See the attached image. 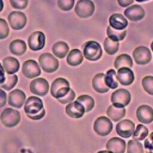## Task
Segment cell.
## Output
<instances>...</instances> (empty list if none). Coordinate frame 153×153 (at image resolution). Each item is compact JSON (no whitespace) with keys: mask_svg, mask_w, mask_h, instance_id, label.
<instances>
[{"mask_svg":"<svg viewBox=\"0 0 153 153\" xmlns=\"http://www.w3.org/2000/svg\"><path fill=\"white\" fill-rule=\"evenodd\" d=\"M11 6L16 10H24L28 4V0H10Z\"/></svg>","mask_w":153,"mask_h":153,"instance_id":"cell-40","label":"cell"},{"mask_svg":"<svg viewBox=\"0 0 153 153\" xmlns=\"http://www.w3.org/2000/svg\"><path fill=\"white\" fill-rule=\"evenodd\" d=\"M43 108L44 107L42 100L36 97H29L24 104V111L26 114L28 115H35L40 113Z\"/></svg>","mask_w":153,"mask_h":153,"instance_id":"cell-12","label":"cell"},{"mask_svg":"<svg viewBox=\"0 0 153 153\" xmlns=\"http://www.w3.org/2000/svg\"><path fill=\"white\" fill-rule=\"evenodd\" d=\"M75 97H76V94H75V92H74L73 90H71V89L67 95H65L64 97L58 99V101H59V102H60L61 104H68V103H70V102H73V101H74V99H75Z\"/></svg>","mask_w":153,"mask_h":153,"instance_id":"cell-39","label":"cell"},{"mask_svg":"<svg viewBox=\"0 0 153 153\" xmlns=\"http://www.w3.org/2000/svg\"><path fill=\"white\" fill-rule=\"evenodd\" d=\"M22 74L28 78H35L41 75V67L34 59L26 60L22 65Z\"/></svg>","mask_w":153,"mask_h":153,"instance_id":"cell-13","label":"cell"},{"mask_svg":"<svg viewBox=\"0 0 153 153\" xmlns=\"http://www.w3.org/2000/svg\"><path fill=\"white\" fill-rule=\"evenodd\" d=\"M7 95L4 91H2V89H0V108L4 107L6 104L7 102Z\"/></svg>","mask_w":153,"mask_h":153,"instance_id":"cell-43","label":"cell"},{"mask_svg":"<svg viewBox=\"0 0 153 153\" xmlns=\"http://www.w3.org/2000/svg\"><path fill=\"white\" fill-rule=\"evenodd\" d=\"M144 146H145L146 153H153V132L145 140Z\"/></svg>","mask_w":153,"mask_h":153,"instance_id":"cell-41","label":"cell"},{"mask_svg":"<svg viewBox=\"0 0 153 153\" xmlns=\"http://www.w3.org/2000/svg\"><path fill=\"white\" fill-rule=\"evenodd\" d=\"M0 120L2 124L6 127H14L19 124L21 120V114L19 111L8 108L2 112L0 115Z\"/></svg>","mask_w":153,"mask_h":153,"instance_id":"cell-3","label":"cell"},{"mask_svg":"<svg viewBox=\"0 0 153 153\" xmlns=\"http://www.w3.org/2000/svg\"><path fill=\"white\" fill-rule=\"evenodd\" d=\"M132 58L138 65H147L152 60V53L150 49L144 46H140L134 49L132 53Z\"/></svg>","mask_w":153,"mask_h":153,"instance_id":"cell-11","label":"cell"},{"mask_svg":"<svg viewBox=\"0 0 153 153\" xmlns=\"http://www.w3.org/2000/svg\"><path fill=\"white\" fill-rule=\"evenodd\" d=\"M119 5L121 7H128L130 5H132V3L134 2V0H117Z\"/></svg>","mask_w":153,"mask_h":153,"instance_id":"cell-44","label":"cell"},{"mask_svg":"<svg viewBox=\"0 0 153 153\" xmlns=\"http://www.w3.org/2000/svg\"><path fill=\"white\" fill-rule=\"evenodd\" d=\"M75 0H58V6L63 11H69L74 6Z\"/></svg>","mask_w":153,"mask_h":153,"instance_id":"cell-38","label":"cell"},{"mask_svg":"<svg viewBox=\"0 0 153 153\" xmlns=\"http://www.w3.org/2000/svg\"><path fill=\"white\" fill-rule=\"evenodd\" d=\"M107 35L109 39H111L114 42H120L122 41L126 35V30H115L113 28H111L110 26H108L107 28Z\"/></svg>","mask_w":153,"mask_h":153,"instance_id":"cell-31","label":"cell"},{"mask_svg":"<svg viewBox=\"0 0 153 153\" xmlns=\"http://www.w3.org/2000/svg\"><path fill=\"white\" fill-rule=\"evenodd\" d=\"M68 65L71 66H77L84 60V54L78 49H72L69 52L66 57Z\"/></svg>","mask_w":153,"mask_h":153,"instance_id":"cell-25","label":"cell"},{"mask_svg":"<svg viewBox=\"0 0 153 153\" xmlns=\"http://www.w3.org/2000/svg\"><path fill=\"white\" fill-rule=\"evenodd\" d=\"M26 102V95L21 90H14L9 93L8 103L15 108H21Z\"/></svg>","mask_w":153,"mask_h":153,"instance_id":"cell-15","label":"cell"},{"mask_svg":"<svg viewBox=\"0 0 153 153\" xmlns=\"http://www.w3.org/2000/svg\"><path fill=\"white\" fill-rule=\"evenodd\" d=\"M97 153H113L111 152H109V151H100V152H98Z\"/></svg>","mask_w":153,"mask_h":153,"instance_id":"cell-47","label":"cell"},{"mask_svg":"<svg viewBox=\"0 0 153 153\" xmlns=\"http://www.w3.org/2000/svg\"><path fill=\"white\" fill-rule=\"evenodd\" d=\"M135 131V124L130 120H123L116 125V132L120 137L127 139L132 137Z\"/></svg>","mask_w":153,"mask_h":153,"instance_id":"cell-14","label":"cell"},{"mask_svg":"<svg viewBox=\"0 0 153 153\" xmlns=\"http://www.w3.org/2000/svg\"><path fill=\"white\" fill-rule=\"evenodd\" d=\"M28 48L32 51H40L45 48L46 36L42 31H35L28 38Z\"/></svg>","mask_w":153,"mask_h":153,"instance_id":"cell-8","label":"cell"},{"mask_svg":"<svg viewBox=\"0 0 153 153\" xmlns=\"http://www.w3.org/2000/svg\"><path fill=\"white\" fill-rule=\"evenodd\" d=\"M53 53L59 59H64L69 53V46L65 42H58L53 46Z\"/></svg>","mask_w":153,"mask_h":153,"instance_id":"cell-27","label":"cell"},{"mask_svg":"<svg viewBox=\"0 0 153 153\" xmlns=\"http://www.w3.org/2000/svg\"><path fill=\"white\" fill-rule=\"evenodd\" d=\"M107 115L108 117L114 122H118L126 115L125 108H118L112 104L107 109Z\"/></svg>","mask_w":153,"mask_h":153,"instance_id":"cell-24","label":"cell"},{"mask_svg":"<svg viewBox=\"0 0 153 153\" xmlns=\"http://www.w3.org/2000/svg\"><path fill=\"white\" fill-rule=\"evenodd\" d=\"M126 146H127V153H145L142 144L136 139L129 140Z\"/></svg>","mask_w":153,"mask_h":153,"instance_id":"cell-35","label":"cell"},{"mask_svg":"<svg viewBox=\"0 0 153 153\" xmlns=\"http://www.w3.org/2000/svg\"><path fill=\"white\" fill-rule=\"evenodd\" d=\"M109 26L115 30H125L126 27L128 26V21L126 20L124 15L120 13H114L109 17Z\"/></svg>","mask_w":153,"mask_h":153,"instance_id":"cell-19","label":"cell"},{"mask_svg":"<svg viewBox=\"0 0 153 153\" xmlns=\"http://www.w3.org/2000/svg\"><path fill=\"white\" fill-rule=\"evenodd\" d=\"M10 35V28L8 22L4 19L0 18V40L7 38Z\"/></svg>","mask_w":153,"mask_h":153,"instance_id":"cell-37","label":"cell"},{"mask_svg":"<svg viewBox=\"0 0 153 153\" xmlns=\"http://www.w3.org/2000/svg\"><path fill=\"white\" fill-rule=\"evenodd\" d=\"M18 82V76L16 75H8L5 76V80L1 84V88L4 91H11Z\"/></svg>","mask_w":153,"mask_h":153,"instance_id":"cell-34","label":"cell"},{"mask_svg":"<svg viewBox=\"0 0 153 153\" xmlns=\"http://www.w3.org/2000/svg\"><path fill=\"white\" fill-rule=\"evenodd\" d=\"M27 50V45L22 40H14L10 44V51L16 56H21L25 53Z\"/></svg>","mask_w":153,"mask_h":153,"instance_id":"cell-26","label":"cell"},{"mask_svg":"<svg viewBox=\"0 0 153 153\" xmlns=\"http://www.w3.org/2000/svg\"><path fill=\"white\" fill-rule=\"evenodd\" d=\"M95 12V4L91 0H79L75 6V13L80 18L91 17Z\"/></svg>","mask_w":153,"mask_h":153,"instance_id":"cell-6","label":"cell"},{"mask_svg":"<svg viewBox=\"0 0 153 153\" xmlns=\"http://www.w3.org/2000/svg\"><path fill=\"white\" fill-rule=\"evenodd\" d=\"M39 64L41 68L47 73H53L56 71L59 65L57 58L49 53H42L39 57Z\"/></svg>","mask_w":153,"mask_h":153,"instance_id":"cell-4","label":"cell"},{"mask_svg":"<svg viewBox=\"0 0 153 153\" xmlns=\"http://www.w3.org/2000/svg\"><path fill=\"white\" fill-rule=\"evenodd\" d=\"M132 65H133V62H132V57L126 53L119 55L114 60V67L117 70L124 67L132 68Z\"/></svg>","mask_w":153,"mask_h":153,"instance_id":"cell-28","label":"cell"},{"mask_svg":"<svg viewBox=\"0 0 153 153\" xmlns=\"http://www.w3.org/2000/svg\"><path fill=\"white\" fill-rule=\"evenodd\" d=\"M83 54L84 58L90 61H97L102 55V49L98 42L89 41L83 46Z\"/></svg>","mask_w":153,"mask_h":153,"instance_id":"cell-1","label":"cell"},{"mask_svg":"<svg viewBox=\"0 0 153 153\" xmlns=\"http://www.w3.org/2000/svg\"><path fill=\"white\" fill-rule=\"evenodd\" d=\"M145 10L142 6L138 4H132V6L126 8L124 11V16L126 17L132 22H138L145 17Z\"/></svg>","mask_w":153,"mask_h":153,"instance_id":"cell-17","label":"cell"},{"mask_svg":"<svg viewBox=\"0 0 153 153\" xmlns=\"http://www.w3.org/2000/svg\"><path fill=\"white\" fill-rule=\"evenodd\" d=\"M8 22L14 30H21L26 26L27 16L21 11H12L8 16Z\"/></svg>","mask_w":153,"mask_h":153,"instance_id":"cell-9","label":"cell"},{"mask_svg":"<svg viewBox=\"0 0 153 153\" xmlns=\"http://www.w3.org/2000/svg\"><path fill=\"white\" fill-rule=\"evenodd\" d=\"M126 144L124 139L119 138H112L106 144V148L108 151L113 153H124L126 152Z\"/></svg>","mask_w":153,"mask_h":153,"instance_id":"cell-21","label":"cell"},{"mask_svg":"<svg viewBox=\"0 0 153 153\" xmlns=\"http://www.w3.org/2000/svg\"><path fill=\"white\" fill-rule=\"evenodd\" d=\"M136 115L140 123H152L153 121V108L148 105H141L137 108Z\"/></svg>","mask_w":153,"mask_h":153,"instance_id":"cell-16","label":"cell"},{"mask_svg":"<svg viewBox=\"0 0 153 153\" xmlns=\"http://www.w3.org/2000/svg\"><path fill=\"white\" fill-rule=\"evenodd\" d=\"M149 134V130L146 127V126L144 125H138L137 127L135 128V131L132 134V138L133 139H136L138 141H142L145 139L147 138Z\"/></svg>","mask_w":153,"mask_h":153,"instance_id":"cell-33","label":"cell"},{"mask_svg":"<svg viewBox=\"0 0 153 153\" xmlns=\"http://www.w3.org/2000/svg\"><path fill=\"white\" fill-rule=\"evenodd\" d=\"M45 114H46V110L43 108L40 113L36 114L35 115H28V114H27V116H28V118H29L30 120H42V119L45 116Z\"/></svg>","mask_w":153,"mask_h":153,"instance_id":"cell-42","label":"cell"},{"mask_svg":"<svg viewBox=\"0 0 153 153\" xmlns=\"http://www.w3.org/2000/svg\"><path fill=\"white\" fill-rule=\"evenodd\" d=\"M139 3H143V2H146V1H150V0H135Z\"/></svg>","mask_w":153,"mask_h":153,"instance_id":"cell-48","label":"cell"},{"mask_svg":"<svg viewBox=\"0 0 153 153\" xmlns=\"http://www.w3.org/2000/svg\"><path fill=\"white\" fill-rule=\"evenodd\" d=\"M3 9H4V2L3 0H0V12L3 10Z\"/></svg>","mask_w":153,"mask_h":153,"instance_id":"cell-46","label":"cell"},{"mask_svg":"<svg viewBox=\"0 0 153 153\" xmlns=\"http://www.w3.org/2000/svg\"><path fill=\"white\" fill-rule=\"evenodd\" d=\"M94 131L99 136H107L113 130V123L111 120L105 116L98 117L94 122Z\"/></svg>","mask_w":153,"mask_h":153,"instance_id":"cell-7","label":"cell"},{"mask_svg":"<svg viewBox=\"0 0 153 153\" xmlns=\"http://www.w3.org/2000/svg\"><path fill=\"white\" fill-rule=\"evenodd\" d=\"M5 80V71L3 67V65L0 63V85Z\"/></svg>","mask_w":153,"mask_h":153,"instance_id":"cell-45","label":"cell"},{"mask_svg":"<svg viewBox=\"0 0 153 153\" xmlns=\"http://www.w3.org/2000/svg\"><path fill=\"white\" fill-rule=\"evenodd\" d=\"M65 112L68 116L73 119L81 118L84 116V113H86L83 104H81L77 101L68 103L65 108Z\"/></svg>","mask_w":153,"mask_h":153,"instance_id":"cell-18","label":"cell"},{"mask_svg":"<svg viewBox=\"0 0 153 153\" xmlns=\"http://www.w3.org/2000/svg\"><path fill=\"white\" fill-rule=\"evenodd\" d=\"M30 91L39 97L46 96L49 91L48 82L42 77H36L30 83Z\"/></svg>","mask_w":153,"mask_h":153,"instance_id":"cell-10","label":"cell"},{"mask_svg":"<svg viewBox=\"0 0 153 153\" xmlns=\"http://www.w3.org/2000/svg\"><path fill=\"white\" fill-rule=\"evenodd\" d=\"M92 87L95 91L103 94L107 93L109 91V88L107 86L105 83V74L104 73H98L92 79Z\"/></svg>","mask_w":153,"mask_h":153,"instance_id":"cell-23","label":"cell"},{"mask_svg":"<svg viewBox=\"0 0 153 153\" xmlns=\"http://www.w3.org/2000/svg\"><path fill=\"white\" fill-rule=\"evenodd\" d=\"M70 90L71 88H70L69 82L63 77H59L53 82L51 85L50 92L52 97L58 100L67 95Z\"/></svg>","mask_w":153,"mask_h":153,"instance_id":"cell-2","label":"cell"},{"mask_svg":"<svg viewBox=\"0 0 153 153\" xmlns=\"http://www.w3.org/2000/svg\"><path fill=\"white\" fill-rule=\"evenodd\" d=\"M103 47H104L105 52L109 54V55H114L118 52L119 48H120V43L118 42H114L108 37L105 39L103 42Z\"/></svg>","mask_w":153,"mask_h":153,"instance_id":"cell-30","label":"cell"},{"mask_svg":"<svg viewBox=\"0 0 153 153\" xmlns=\"http://www.w3.org/2000/svg\"><path fill=\"white\" fill-rule=\"evenodd\" d=\"M151 49H152V51L153 52V42H152V44H151Z\"/></svg>","mask_w":153,"mask_h":153,"instance_id":"cell-49","label":"cell"},{"mask_svg":"<svg viewBox=\"0 0 153 153\" xmlns=\"http://www.w3.org/2000/svg\"><path fill=\"white\" fill-rule=\"evenodd\" d=\"M112 104L118 108H125L131 102V94L125 89H119L111 95Z\"/></svg>","mask_w":153,"mask_h":153,"instance_id":"cell-5","label":"cell"},{"mask_svg":"<svg viewBox=\"0 0 153 153\" xmlns=\"http://www.w3.org/2000/svg\"><path fill=\"white\" fill-rule=\"evenodd\" d=\"M142 86L146 93L153 96V76H146L142 79Z\"/></svg>","mask_w":153,"mask_h":153,"instance_id":"cell-36","label":"cell"},{"mask_svg":"<svg viewBox=\"0 0 153 153\" xmlns=\"http://www.w3.org/2000/svg\"><path fill=\"white\" fill-rule=\"evenodd\" d=\"M76 101L80 102L81 104H83L85 108V112L91 111L95 107V101L89 95H82V96L78 97Z\"/></svg>","mask_w":153,"mask_h":153,"instance_id":"cell-32","label":"cell"},{"mask_svg":"<svg viewBox=\"0 0 153 153\" xmlns=\"http://www.w3.org/2000/svg\"><path fill=\"white\" fill-rule=\"evenodd\" d=\"M105 83H106L107 86L109 89H112V90L117 89L119 82L118 79H117V73L115 72L114 70L110 69L106 72V74H105Z\"/></svg>","mask_w":153,"mask_h":153,"instance_id":"cell-29","label":"cell"},{"mask_svg":"<svg viewBox=\"0 0 153 153\" xmlns=\"http://www.w3.org/2000/svg\"><path fill=\"white\" fill-rule=\"evenodd\" d=\"M3 67L8 75H13L20 69V63L16 58L7 57L3 60Z\"/></svg>","mask_w":153,"mask_h":153,"instance_id":"cell-22","label":"cell"},{"mask_svg":"<svg viewBox=\"0 0 153 153\" xmlns=\"http://www.w3.org/2000/svg\"><path fill=\"white\" fill-rule=\"evenodd\" d=\"M117 79L120 84L124 86H128L134 82L135 76L131 68H120L117 71Z\"/></svg>","mask_w":153,"mask_h":153,"instance_id":"cell-20","label":"cell"}]
</instances>
